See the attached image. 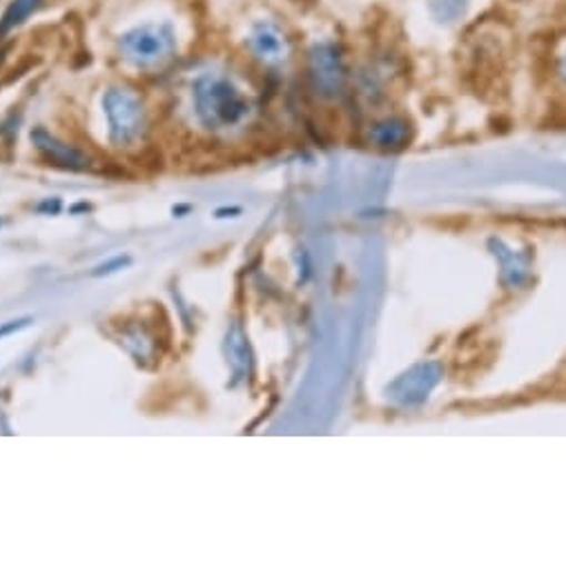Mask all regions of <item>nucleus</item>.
Listing matches in <instances>:
<instances>
[{"label": "nucleus", "mask_w": 566, "mask_h": 568, "mask_svg": "<svg viewBox=\"0 0 566 568\" xmlns=\"http://www.w3.org/2000/svg\"><path fill=\"white\" fill-rule=\"evenodd\" d=\"M228 357H230V366L234 371V379L241 382L245 379V375L250 373V348L245 342V335L241 331V326H232L228 333V344H225Z\"/></svg>", "instance_id": "obj_9"}, {"label": "nucleus", "mask_w": 566, "mask_h": 568, "mask_svg": "<svg viewBox=\"0 0 566 568\" xmlns=\"http://www.w3.org/2000/svg\"><path fill=\"white\" fill-rule=\"evenodd\" d=\"M437 366L428 364V366H420L415 371H411L408 375H404L395 386H393V397L402 404H415L420 399H424L433 386L437 384Z\"/></svg>", "instance_id": "obj_7"}, {"label": "nucleus", "mask_w": 566, "mask_h": 568, "mask_svg": "<svg viewBox=\"0 0 566 568\" xmlns=\"http://www.w3.org/2000/svg\"><path fill=\"white\" fill-rule=\"evenodd\" d=\"M368 141L380 150H402L411 141V123L402 116H384L371 125Z\"/></svg>", "instance_id": "obj_8"}, {"label": "nucleus", "mask_w": 566, "mask_h": 568, "mask_svg": "<svg viewBox=\"0 0 566 568\" xmlns=\"http://www.w3.org/2000/svg\"><path fill=\"white\" fill-rule=\"evenodd\" d=\"M43 6V0H12L10 8L6 10L3 19H0V41H3L10 32L21 28L32 14H37Z\"/></svg>", "instance_id": "obj_11"}, {"label": "nucleus", "mask_w": 566, "mask_h": 568, "mask_svg": "<svg viewBox=\"0 0 566 568\" xmlns=\"http://www.w3.org/2000/svg\"><path fill=\"white\" fill-rule=\"evenodd\" d=\"M103 112L108 119L110 141L117 148H130L143 136L145 110L134 92L125 88H110L103 94Z\"/></svg>", "instance_id": "obj_3"}, {"label": "nucleus", "mask_w": 566, "mask_h": 568, "mask_svg": "<svg viewBox=\"0 0 566 568\" xmlns=\"http://www.w3.org/2000/svg\"><path fill=\"white\" fill-rule=\"evenodd\" d=\"M245 48L254 61H259L265 68H276L283 65L291 59L293 52V41L289 32L283 30L281 23L274 19H259L252 23Z\"/></svg>", "instance_id": "obj_5"}, {"label": "nucleus", "mask_w": 566, "mask_h": 568, "mask_svg": "<svg viewBox=\"0 0 566 568\" xmlns=\"http://www.w3.org/2000/svg\"><path fill=\"white\" fill-rule=\"evenodd\" d=\"M130 263H132V258H130V256H114V258H110V261L101 263L92 274H94V276H108V274H114V272H119V270L128 267Z\"/></svg>", "instance_id": "obj_13"}, {"label": "nucleus", "mask_w": 566, "mask_h": 568, "mask_svg": "<svg viewBox=\"0 0 566 568\" xmlns=\"http://www.w3.org/2000/svg\"><path fill=\"white\" fill-rule=\"evenodd\" d=\"M473 0H426L428 17L439 26H455L468 17Z\"/></svg>", "instance_id": "obj_10"}, {"label": "nucleus", "mask_w": 566, "mask_h": 568, "mask_svg": "<svg viewBox=\"0 0 566 568\" xmlns=\"http://www.w3.org/2000/svg\"><path fill=\"white\" fill-rule=\"evenodd\" d=\"M555 68H557V74H559V79L566 83V41L562 43L559 52L555 54Z\"/></svg>", "instance_id": "obj_15"}, {"label": "nucleus", "mask_w": 566, "mask_h": 568, "mask_svg": "<svg viewBox=\"0 0 566 568\" xmlns=\"http://www.w3.org/2000/svg\"><path fill=\"white\" fill-rule=\"evenodd\" d=\"M117 48L121 59L137 70H156L172 61L176 52V34L168 23H148L125 32Z\"/></svg>", "instance_id": "obj_2"}, {"label": "nucleus", "mask_w": 566, "mask_h": 568, "mask_svg": "<svg viewBox=\"0 0 566 568\" xmlns=\"http://www.w3.org/2000/svg\"><path fill=\"white\" fill-rule=\"evenodd\" d=\"M30 324H32V317H23V320H14V322L3 324V326H0V339H3V337H10V335H14V333H19V331L28 328Z\"/></svg>", "instance_id": "obj_14"}, {"label": "nucleus", "mask_w": 566, "mask_h": 568, "mask_svg": "<svg viewBox=\"0 0 566 568\" xmlns=\"http://www.w3.org/2000/svg\"><path fill=\"white\" fill-rule=\"evenodd\" d=\"M309 77L322 99H340L346 90V52L337 41H317L309 50Z\"/></svg>", "instance_id": "obj_4"}, {"label": "nucleus", "mask_w": 566, "mask_h": 568, "mask_svg": "<svg viewBox=\"0 0 566 568\" xmlns=\"http://www.w3.org/2000/svg\"><path fill=\"white\" fill-rule=\"evenodd\" d=\"M32 143L43 154V159L50 161L54 168H61L68 172H83L90 168V159L85 152H81L74 145L63 143L61 139H57L54 134H50L43 128H37L32 132Z\"/></svg>", "instance_id": "obj_6"}, {"label": "nucleus", "mask_w": 566, "mask_h": 568, "mask_svg": "<svg viewBox=\"0 0 566 568\" xmlns=\"http://www.w3.org/2000/svg\"><path fill=\"white\" fill-rule=\"evenodd\" d=\"M172 212H174L176 216H181V214H188V212H190V205H176Z\"/></svg>", "instance_id": "obj_17"}, {"label": "nucleus", "mask_w": 566, "mask_h": 568, "mask_svg": "<svg viewBox=\"0 0 566 568\" xmlns=\"http://www.w3.org/2000/svg\"><path fill=\"white\" fill-rule=\"evenodd\" d=\"M192 101L199 123L212 132L234 130L252 114V105L239 85L230 77L216 72L201 74L194 81Z\"/></svg>", "instance_id": "obj_1"}, {"label": "nucleus", "mask_w": 566, "mask_h": 568, "mask_svg": "<svg viewBox=\"0 0 566 568\" xmlns=\"http://www.w3.org/2000/svg\"><path fill=\"white\" fill-rule=\"evenodd\" d=\"M39 212H48V214H59L61 212V199H48L39 205Z\"/></svg>", "instance_id": "obj_16"}, {"label": "nucleus", "mask_w": 566, "mask_h": 568, "mask_svg": "<svg viewBox=\"0 0 566 568\" xmlns=\"http://www.w3.org/2000/svg\"><path fill=\"white\" fill-rule=\"evenodd\" d=\"M123 344L137 357V362H150L154 357V342L143 328H128L123 335Z\"/></svg>", "instance_id": "obj_12"}, {"label": "nucleus", "mask_w": 566, "mask_h": 568, "mask_svg": "<svg viewBox=\"0 0 566 568\" xmlns=\"http://www.w3.org/2000/svg\"><path fill=\"white\" fill-rule=\"evenodd\" d=\"M6 54H8L6 50H0V65H3V61H6Z\"/></svg>", "instance_id": "obj_18"}]
</instances>
